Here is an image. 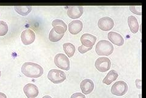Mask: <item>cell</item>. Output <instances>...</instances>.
Instances as JSON below:
<instances>
[{
  "mask_svg": "<svg viewBox=\"0 0 146 98\" xmlns=\"http://www.w3.org/2000/svg\"><path fill=\"white\" fill-rule=\"evenodd\" d=\"M42 98H52V97H51V96H50L46 95V96H44V97H43Z\"/></svg>",
  "mask_w": 146,
  "mask_h": 98,
  "instance_id": "obj_26",
  "label": "cell"
},
{
  "mask_svg": "<svg viewBox=\"0 0 146 98\" xmlns=\"http://www.w3.org/2000/svg\"><path fill=\"white\" fill-rule=\"evenodd\" d=\"M70 98H86V97L84 95V94L83 93H76L73 94V95L71 96Z\"/></svg>",
  "mask_w": 146,
  "mask_h": 98,
  "instance_id": "obj_24",
  "label": "cell"
},
{
  "mask_svg": "<svg viewBox=\"0 0 146 98\" xmlns=\"http://www.w3.org/2000/svg\"><path fill=\"white\" fill-rule=\"evenodd\" d=\"M83 14L82 6H70L67 10V15L72 19H78Z\"/></svg>",
  "mask_w": 146,
  "mask_h": 98,
  "instance_id": "obj_10",
  "label": "cell"
},
{
  "mask_svg": "<svg viewBox=\"0 0 146 98\" xmlns=\"http://www.w3.org/2000/svg\"><path fill=\"white\" fill-rule=\"evenodd\" d=\"M98 26L104 31H108L111 30L114 26V20L108 16H105L98 20Z\"/></svg>",
  "mask_w": 146,
  "mask_h": 98,
  "instance_id": "obj_7",
  "label": "cell"
},
{
  "mask_svg": "<svg viewBox=\"0 0 146 98\" xmlns=\"http://www.w3.org/2000/svg\"><path fill=\"white\" fill-rule=\"evenodd\" d=\"M14 9L19 14L22 16L28 15L32 11L31 6H15Z\"/></svg>",
  "mask_w": 146,
  "mask_h": 98,
  "instance_id": "obj_18",
  "label": "cell"
},
{
  "mask_svg": "<svg viewBox=\"0 0 146 98\" xmlns=\"http://www.w3.org/2000/svg\"><path fill=\"white\" fill-rule=\"evenodd\" d=\"M48 79L54 84H61L66 80V75L62 71L53 69L49 71Z\"/></svg>",
  "mask_w": 146,
  "mask_h": 98,
  "instance_id": "obj_3",
  "label": "cell"
},
{
  "mask_svg": "<svg viewBox=\"0 0 146 98\" xmlns=\"http://www.w3.org/2000/svg\"><path fill=\"white\" fill-rule=\"evenodd\" d=\"M54 62L56 66L58 68L66 71L69 70L70 61L65 54L62 53L57 54L54 57Z\"/></svg>",
  "mask_w": 146,
  "mask_h": 98,
  "instance_id": "obj_5",
  "label": "cell"
},
{
  "mask_svg": "<svg viewBox=\"0 0 146 98\" xmlns=\"http://www.w3.org/2000/svg\"><path fill=\"white\" fill-rule=\"evenodd\" d=\"M83 23L80 20H74L68 24V30L73 35H76L82 31Z\"/></svg>",
  "mask_w": 146,
  "mask_h": 98,
  "instance_id": "obj_13",
  "label": "cell"
},
{
  "mask_svg": "<svg viewBox=\"0 0 146 98\" xmlns=\"http://www.w3.org/2000/svg\"><path fill=\"white\" fill-rule=\"evenodd\" d=\"M23 91L28 98H36L38 95V89L36 85L28 84L23 88Z\"/></svg>",
  "mask_w": 146,
  "mask_h": 98,
  "instance_id": "obj_9",
  "label": "cell"
},
{
  "mask_svg": "<svg viewBox=\"0 0 146 98\" xmlns=\"http://www.w3.org/2000/svg\"><path fill=\"white\" fill-rule=\"evenodd\" d=\"M21 72L27 77L38 78L44 74V69L38 64L33 62H26L21 67Z\"/></svg>",
  "mask_w": 146,
  "mask_h": 98,
  "instance_id": "obj_1",
  "label": "cell"
},
{
  "mask_svg": "<svg viewBox=\"0 0 146 98\" xmlns=\"http://www.w3.org/2000/svg\"><path fill=\"white\" fill-rule=\"evenodd\" d=\"M9 30L8 25L4 21H0V36H4L6 35Z\"/></svg>",
  "mask_w": 146,
  "mask_h": 98,
  "instance_id": "obj_20",
  "label": "cell"
},
{
  "mask_svg": "<svg viewBox=\"0 0 146 98\" xmlns=\"http://www.w3.org/2000/svg\"><path fill=\"white\" fill-rule=\"evenodd\" d=\"M118 78V73L116 71L111 70L108 74L106 76L105 78L103 80V83L107 85H109L112 84L114 81L116 80Z\"/></svg>",
  "mask_w": 146,
  "mask_h": 98,
  "instance_id": "obj_16",
  "label": "cell"
},
{
  "mask_svg": "<svg viewBox=\"0 0 146 98\" xmlns=\"http://www.w3.org/2000/svg\"><path fill=\"white\" fill-rule=\"evenodd\" d=\"M80 88L84 95H89L94 90V84L92 80L86 79L81 82Z\"/></svg>",
  "mask_w": 146,
  "mask_h": 98,
  "instance_id": "obj_12",
  "label": "cell"
},
{
  "mask_svg": "<svg viewBox=\"0 0 146 98\" xmlns=\"http://www.w3.org/2000/svg\"><path fill=\"white\" fill-rule=\"evenodd\" d=\"M1 76V71H0V77Z\"/></svg>",
  "mask_w": 146,
  "mask_h": 98,
  "instance_id": "obj_27",
  "label": "cell"
},
{
  "mask_svg": "<svg viewBox=\"0 0 146 98\" xmlns=\"http://www.w3.org/2000/svg\"><path fill=\"white\" fill-rule=\"evenodd\" d=\"M128 24L131 32L133 34H136L138 32L139 29V25L138 21L135 16L130 15L128 18Z\"/></svg>",
  "mask_w": 146,
  "mask_h": 98,
  "instance_id": "obj_15",
  "label": "cell"
},
{
  "mask_svg": "<svg viewBox=\"0 0 146 98\" xmlns=\"http://www.w3.org/2000/svg\"><path fill=\"white\" fill-rule=\"evenodd\" d=\"M128 87L126 82L122 80H120L113 84L111 87V93L114 95L122 96L125 95L128 91Z\"/></svg>",
  "mask_w": 146,
  "mask_h": 98,
  "instance_id": "obj_4",
  "label": "cell"
},
{
  "mask_svg": "<svg viewBox=\"0 0 146 98\" xmlns=\"http://www.w3.org/2000/svg\"><path fill=\"white\" fill-rule=\"evenodd\" d=\"M96 69L100 72H105L108 71L111 66V61L107 57H100L97 59L95 63Z\"/></svg>",
  "mask_w": 146,
  "mask_h": 98,
  "instance_id": "obj_6",
  "label": "cell"
},
{
  "mask_svg": "<svg viewBox=\"0 0 146 98\" xmlns=\"http://www.w3.org/2000/svg\"><path fill=\"white\" fill-rule=\"evenodd\" d=\"M52 26L53 27L56 26H62L65 29H67V26L66 24L61 20H59V19L54 20L52 22Z\"/></svg>",
  "mask_w": 146,
  "mask_h": 98,
  "instance_id": "obj_21",
  "label": "cell"
},
{
  "mask_svg": "<svg viewBox=\"0 0 146 98\" xmlns=\"http://www.w3.org/2000/svg\"><path fill=\"white\" fill-rule=\"evenodd\" d=\"M64 35H61V34H59L56 32L53 29L51 30V31L49 34V40L52 42H57L61 40V38L63 37Z\"/></svg>",
  "mask_w": 146,
  "mask_h": 98,
  "instance_id": "obj_19",
  "label": "cell"
},
{
  "mask_svg": "<svg viewBox=\"0 0 146 98\" xmlns=\"http://www.w3.org/2000/svg\"><path fill=\"white\" fill-rule=\"evenodd\" d=\"M81 42L82 45L88 48H92L94 45L96 43L97 38L90 34H84L81 37Z\"/></svg>",
  "mask_w": 146,
  "mask_h": 98,
  "instance_id": "obj_11",
  "label": "cell"
},
{
  "mask_svg": "<svg viewBox=\"0 0 146 98\" xmlns=\"http://www.w3.org/2000/svg\"><path fill=\"white\" fill-rule=\"evenodd\" d=\"M63 49L64 52L68 57L74 56L75 53V47L74 45L70 43H65L63 45Z\"/></svg>",
  "mask_w": 146,
  "mask_h": 98,
  "instance_id": "obj_17",
  "label": "cell"
},
{
  "mask_svg": "<svg viewBox=\"0 0 146 98\" xmlns=\"http://www.w3.org/2000/svg\"><path fill=\"white\" fill-rule=\"evenodd\" d=\"M108 38L114 45L121 46L124 43V39L122 36L117 32H110L108 34Z\"/></svg>",
  "mask_w": 146,
  "mask_h": 98,
  "instance_id": "obj_14",
  "label": "cell"
},
{
  "mask_svg": "<svg viewBox=\"0 0 146 98\" xmlns=\"http://www.w3.org/2000/svg\"><path fill=\"white\" fill-rule=\"evenodd\" d=\"M92 48H88V47H86L84 45H81L78 47V51L81 54H84L92 49Z\"/></svg>",
  "mask_w": 146,
  "mask_h": 98,
  "instance_id": "obj_23",
  "label": "cell"
},
{
  "mask_svg": "<svg viewBox=\"0 0 146 98\" xmlns=\"http://www.w3.org/2000/svg\"><path fill=\"white\" fill-rule=\"evenodd\" d=\"M113 45L108 40H100L97 43L96 46V51L98 55L108 56L113 53Z\"/></svg>",
  "mask_w": 146,
  "mask_h": 98,
  "instance_id": "obj_2",
  "label": "cell"
},
{
  "mask_svg": "<svg viewBox=\"0 0 146 98\" xmlns=\"http://www.w3.org/2000/svg\"><path fill=\"white\" fill-rule=\"evenodd\" d=\"M0 98H7V96L4 93L0 92Z\"/></svg>",
  "mask_w": 146,
  "mask_h": 98,
  "instance_id": "obj_25",
  "label": "cell"
},
{
  "mask_svg": "<svg viewBox=\"0 0 146 98\" xmlns=\"http://www.w3.org/2000/svg\"><path fill=\"white\" fill-rule=\"evenodd\" d=\"M21 39L24 45H29L33 43L35 40V33L31 29H26L21 33Z\"/></svg>",
  "mask_w": 146,
  "mask_h": 98,
  "instance_id": "obj_8",
  "label": "cell"
},
{
  "mask_svg": "<svg viewBox=\"0 0 146 98\" xmlns=\"http://www.w3.org/2000/svg\"><path fill=\"white\" fill-rule=\"evenodd\" d=\"M130 9L131 12L134 13V14H135L136 15H141V14H141V9H142V6H130Z\"/></svg>",
  "mask_w": 146,
  "mask_h": 98,
  "instance_id": "obj_22",
  "label": "cell"
}]
</instances>
